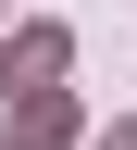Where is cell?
<instances>
[{
    "mask_svg": "<svg viewBox=\"0 0 137 150\" xmlns=\"http://www.w3.org/2000/svg\"><path fill=\"white\" fill-rule=\"evenodd\" d=\"M13 75H25V100H37V88L63 75V38H50V25H25L13 50H0V88H13Z\"/></svg>",
    "mask_w": 137,
    "mask_h": 150,
    "instance_id": "cell-1",
    "label": "cell"
},
{
    "mask_svg": "<svg viewBox=\"0 0 137 150\" xmlns=\"http://www.w3.org/2000/svg\"><path fill=\"white\" fill-rule=\"evenodd\" d=\"M100 150H137V125H112V138H100Z\"/></svg>",
    "mask_w": 137,
    "mask_h": 150,
    "instance_id": "cell-2",
    "label": "cell"
}]
</instances>
